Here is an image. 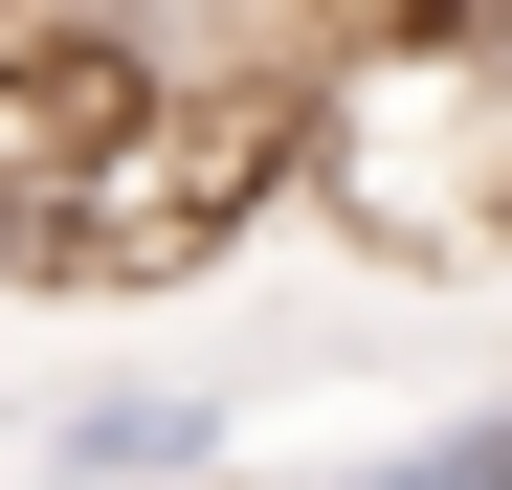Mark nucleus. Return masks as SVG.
I'll list each match as a JSON object with an SVG mask.
<instances>
[{"label":"nucleus","instance_id":"f03ea898","mask_svg":"<svg viewBox=\"0 0 512 490\" xmlns=\"http://www.w3.org/2000/svg\"><path fill=\"white\" fill-rule=\"evenodd\" d=\"M357 490H512V401H468V424H423V446H379Z\"/></svg>","mask_w":512,"mask_h":490},{"label":"nucleus","instance_id":"f257e3e1","mask_svg":"<svg viewBox=\"0 0 512 490\" xmlns=\"http://www.w3.org/2000/svg\"><path fill=\"white\" fill-rule=\"evenodd\" d=\"M201 446H223L201 379H112V401H67V468H90V490H179Z\"/></svg>","mask_w":512,"mask_h":490},{"label":"nucleus","instance_id":"7ed1b4c3","mask_svg":"<svg viewBox=\"0 0 512 490\" xmlns=\"http://www.w3.org/2000/svg\"><path fill=\"white\" fill-rule=\"evenodd\" d=\"M423 23H512V0H312V45H423Z\"/></svg>","mask_w":512,"mask_h":490}]
</instances>
